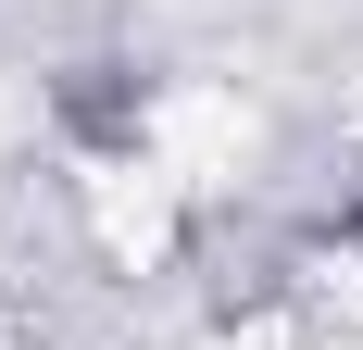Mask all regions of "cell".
<instances>
[{"mask_svg": "<svg viewBox=\"0 0 363 350\" xmlns=\"http://www.w3.org/2000/svg\"><path fill=\"white\" fill-rule=\"evenodd\" d=\"M351 238H363V201H351Z\"/></svg>", "mask_w": 363, "mask_h": 350, "instance_id": "obj_1", "label": "cell"}]
</instances>
